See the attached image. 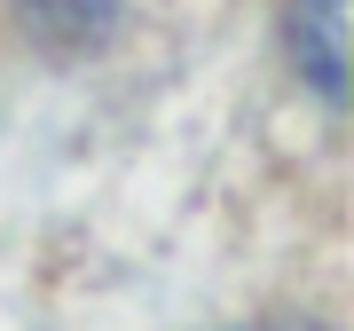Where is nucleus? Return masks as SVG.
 Instances as JSON below:
<instances>
[{
    "mask_svg": "<svg viewBox=\"0 0 354 331\" xmlns=\"http://www.w3.org/2000/svg\"><path fill=\"white\" fill-rule=\"evenodd\" d=\"M283 32H291V64L315 79V95L339 102L346 95V0H291Z\"/></svg>",
    "mask_w": 354,
    "mask_h": 331,
    "instance_id": "nucleus-1",
    "label": "nucleus"
},
{
    "mask_svg": "<svg viewBox=\"0 0 354 331\" xmlns=\"http://www.w3.org/2000/svg\"><path fill=\"white\" fill-rule=\"evenodd\" d=\"M16 16H24V32L48 39V48H95V39L118 24V0H16Z\"/></svg>",
    "mask_w": 354,
    "mask_h": 331,
    "instance_id": "nucleus-2",
    "label": "nucleus"
},
{
    "mask_svg": "<svg viewBox=\"0 0 354 331\" xmlns=\"http://www.w3.org/2000/svg\"><path fill=\"white\" fill-rule=\"evenodd\" d=\"M260 331H315V323H260Z\"/></svg>",
    "mask_w": 354,
    "mask_h": 331,
    "instance_id": "nucleus-3",
    "label": "nucleus"
}]
</instances>
